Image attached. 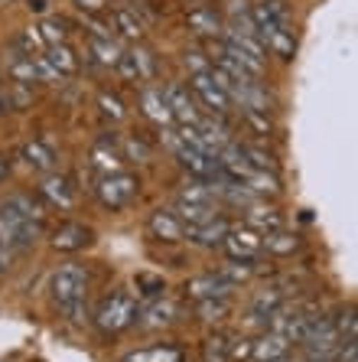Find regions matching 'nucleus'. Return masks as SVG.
Instances as JSON below:
<instances>
[{
	"label": "nucleus",
	"mask_w": 358,
	"mask_h": 362,
	"mask_svg": "<svg viewBox=\"0 0 358 362\" xmlns=\"http://www.w3.org/2000/svg\"><path fill=\"white\" fill-rule=\"evenodd\" d=\"M10 268H13V252L0 245V278H7V274H10Z\"/></svg>",
	"instance_id": "nucleus-42"
},
{
	"label": "nucleus",
	"mask_w": 358,
	"mask_h": 362,
	"mask_svg": "<svg viewBox=\"0 0 358 362\" xmlns=\"http://www.w3.org/2000/svg\"><path fill=\"white\" fill-rule=\"evenodd\" d=\"M36 30H40V36H42V42H46V46L66 42V23H62V20H42Z\"/></svg>",
	"instance_id": "nucleus-36"
},
{
	"label": "nucleus",
	"mask_w": 358,
	"mask_h": 362,
	"mask_svg": "<svg viewBox=\"0 0 358 362\" xmlns=\"http://www.w3.org/2000/svg\"><path fill=\"white\" fill-rule=\"evenodd\" d=\"M179 317V307L173 300H163V297H153L143 310H137V327L143 329H160V327H169V323Z\"/></svg>",
	"instance_id": "nucleus-9"
},
{
	"label": "nucleus",
	"mask_w": 358,
	"mask_h": 362,
	"mask_svg": "<svg viewBox=\"0 0 358 362\" xmlns=\"http://www.w3.org/2000/svg\"><path fill=\"white\" fill-rule=\"evenodd\" d=\"M26 7L33 10V13H46V7H49V0H26Z\"/></svg>",
	"instance_id": "nucleus-43"
},
{
	"label": "nucleus",
	"mask_w": 358,
	"mask_h": 362,
	"mask_svg": "<svg viewBox=\"0 0 358 362\" xmlns=\"http://www.w3.org/2000/svg\"><path fill=\"white\" fill-rule=\"evenodd\" d=\"M23 160H26V167H33L36 173H49V170L56 167V153H52L49 144L30 141L23 147Z\"/></svg>",
	"instance_id": "nucleus-24"
},
{
	"label": "nucleus",
	"mask_w": 358,
	"mask_h": 362,
	"mask_svg": "<svg viewBox=\"0 0 358 362\" xmlns=\"http://www.w3.org/2000/svg\"><path fill=\"white\" fill-rule=\"evenodd\" d=\"M40 193L46 202H52L56 209H72L76 206V189H72V183H68L66 177H56V173H49V177L40 183Z\"/></svg>",
	"instance_id": "nucleus-14"
},
{
	"label": "nucleus",
	"mask_w": 358,
	"mask_h": 362,
	"mask_svg": "<svg viewBox=\"0 0 358 362\" xmlns=\"http://www.w3.org/2000/svg\"><path fill=\"white\" fill-rule=\"evenodd\" d=\"M88 245H92V228L82 226V222H66L52 235V248L56 252H82Z\"/></svg>",
	"instance_id": "nucleus-10"
},
{
	"label": "nucleus",
	"mask_w": 358,
	"mask_h": 362,
	"mask_svg": "<svg viewBox=\"0 0 358 362\" xmlns=\"http://www.w3.org/2000/svg\"><path fill=\"white\" fill-rule=\"evenodd\" d=\"M176 216H179V222H183L186 228H196V226H205V222L215 219V206H202V202L179 199L176 202Z\"/></svg>",
	"instance_id": "nucleus-23"
},
{
	"label": "nucleus",
	"mask_w": 358,
	"mask_h": 362,
	"mask_svg": "<svg viewBox=\"0 0 358 362\" xmlns=\"http://www.w3.org/2000/svg\"><path fill=\"white\" fill-rule=\"evenodd\" d=\"M13 46H20L26 56H40V52L46 49V42H42V36H40V30H36V26L23 30V33H20V40L13 42Z\"/></svg>",
	"instance_id": "nucleus-37"
},
{
	"label": "nucleus",
	"mask_w": 358,
	"mask_h": 362,
	"mask_svg": "<svg viewBox=\"0 0 358 362\" xmlns=\"http://www.w3.org/2000/svg\"><path fill=\"white\" fill-rule=\"evenodd\" d=\"M248 228H254L261 235L277 232V228H283V216L274 206H248Z\"/></svg>",
	"instance_id": "nucleus-21"
},
{
	"label": "nucleus",
	"mask_w": 358,
	"mask_h": 362,
	"mask_svg": "<svg viewBox=\"0 0 358 362\" xmlns=\"http://www.w3.org/2000/svg\"><path fill=\"white\" fill-rule=\"evenodd\" d=\"M270 362H290V359H287V356H283V359H270Z\"/></svg>",
	"instance_id": "nucleus-46"
},
{
	"label": "nucleus",
	"mask_w": 358,
	"mask_h": 362,
	"mask_svg": "<svg viewBox=\"0 0 358 362\" xmlns=\"http://www.w3.org/2000/svg\"><path fill=\"white\" fill-rule=\"evenodd\" d=\"M92 56L98 66L114 69L117 62H121V56H124V49H121L111 36H92Z\"/></svg>",
	"instance_id": "nucleus-27"
},
{
	"label": "nucleus",
	"mask_w": 358,
	"mask_h": 362,
	"mask_svg": "<svg viewBox=\"0 0 358 362\" xmlns=\"http://www.w3.org/2000/svg\"><path fill=\"white\" fill-rule=\"evenodd\" d=\"M7 206L10 209H17L20 216H26V219H36V222H42V212H40V206L33 202V196H23V193H13L7 199Z\"/></svg>",
	"instance_id": "nucleus-35"
},
{
	"label": "nucleus",
	"mask_w": 358,
	"mask_h": 362,
	"mask_svg": "<svg viewBox=\"0 0 358 362\" xmlns=\"http://www.w3.org/2000/svg\"><path fill=\"white\" fill-rule=\"evenodd\" d=\"M0 4H13V0H0Z\"/></svg>",
	"instance_id": "nucleus-47"
},
{
	"label": "nucleus",
	"mask_w": 358,
	"mask_h": 362,
	"mask_svg": "<svg viewBox=\"0 0 358 362\" xmlns=\"http://www.w3.org/2000/svg\"><path fill=\"white\" fill-rule=\"evenodd\" d=\"M121 362H186V353L179 346H147V349L124 356Z\"/></svg>",
	"instance_id": "nucleus-22"
},
{
	"label": "nucleus",
	"mask_w": 358,
	"mask_h": 362,
	"mask_svg": "<svg viewBox=\"0 0 358 362\" xmlns=\"http://www.w3.org/2000/svg\"><path fill=\"white\" fill-rule=\"evenodd\" d=\"M72 4H76L82 13H88V17H92V13H105V10L111 7V0H72Z\"/></svg>",
	"instance_id": "nucleus-41"
},
{
	"label": "nucleus",
	"mask_w": 358,
	"mask_h": 362,
	"mask_svg": "<svg viewBox=\"0 0 358 362\" xmlns=\"http://www.w3.org/2000/svg\"><path fill=\"white\" fill-rule=\"evenodd\" d=\"M228 359H232V362L251 359V339H232V349H228Z\"/></svg>",
	"instance_id": "nucleus-40"
},
{
	"label": "nucleus",
	"mask_w": 358,
	"mask_h": 362,
	"mask_svg": "<svg viewBox=\"0 0 358 362\" xmlns=\"http://www.w3.org/2000/svg\"><path fill=\"white\" fill-rule=\"evenodd\" d=\"M228 310H232V297H212V300H196V313L208 323L225 320Z\"/></svg>",
	"instance_id": "nucleus-29"
},
{
	"label": "nucleus",
	"mask_w": 358,
	"mask_h": 362,
	"mask_svg": "<svg viewBox=\"0 0 358 362\" xmlns=\"http://www.w3.org/2000/svg\"><path fill=\"white\" fill-rule=\"evenodd\" d=\"M280 310V294H274V291H264V294H258L254 297V303H251V310H248V317H251V323H270V317Z\"/></svg>",
	"instance_id": "nucleus-26"
},
{
	"label": "nucleus",
	"mask_w": 358,
	"mask_h": 362,
	"mask_svg": "<svg viewBox=\"0 0 358 362\" xmlns=\"http://www.w3.org/2000/svg\"><path fill=\"white\" fill-rule=\"evenodd\" d=\"M111 26H114L117 33L124 36V40H131V42H137L143 36V23L137 20V13H133V10H127V7H114V10H111Z\"/></svg>",
	"instance_id": "nucleus-25"
},
{
	"label": "nucleus",
	"mask_w": 358,
	"mask_h": 362,
	"mask_svg": "<svg viewBox=\"0 0 358 362\" xmlns=\"http://www.w3.org/2000/svg\"><path fill=\"white\" fill-rule=\"evenodd\" d=\"M40 228H42V222L20 216L17 209H10L7 202L0 206V245H4V248L23 252V248H30V245L40 238Z\"/></svg>",
	"instance_id": "nucleus-2"
},
{
	"label": "nucleus",
	"mask_w": 358,
	"mask_h": 362,
	"mask_svg": "<svg viewBox=\"0 0 358 362\" xmlns=\"http://www.w3.org/2000/svg\"><path fill=\"white\" fill-rule=\"evenodd\" d=\"M98 108H101V115H105L108 121H124V115H127L124 101L117 98V95H111V92H101L98 95Z\"/></svg>",
	"instance_id": "nucleus-34"
},
{
	"label": "nucleus",
	"mask_w": 358,
	"mask_h": 362,
	"mask_svg": "<svg viewBox=\"0 0 358 362\" xmlns=\"http://www.w3.org/2000/svg\"><path fill=\"white\" fill-rule=\"evenodd\" d=\"M137 189H141L137 177L124 173V170H117V173H101V180H98V199H101V206L111 212L127 209L133 202V196H137Z\"/></svg>",
	"instance_id": "nucleus-4"
},
{
	"label": "nucleus",
	"mask_w": 358,
	"mask_h": 362,
	"mask_svg": "<svg viewBox=\"0 0 358 362\" xmlns=\"http://www.w3.org/2000/svg\"><path fill=\"white\" fill-rule=\"evenodd\" d=\"M183 66L189 69V76H199V72H208V69H212V59H208L202 49H186L183 52Z\"/></svg>",
	"instance_id": "nucleus-38"
},
{
	"label": "nucleus",
	"mask_w": 358,
	"mask_h": 362,
	"mask_svg": "<svg viewBox=\"0 0 358 362\" xmlns=\"http://www.w3.org/2000/svg\"><path fill=\"white\" fill-rule=\"evenodd\" d=\"M124 147H127L124 160H137V163H147V160H150V147H147L143 141H133V137H131Z\"/></svg>",
	"instance_id": "nucleus-39"
},
{
	"label": "nucleus",
	"mask_w": 358,
	"mask_h": 362,
	"mask_svg": "<svg viewBox=\"0 0 358 362\" xmlns=\"http://www.w3.org/2000/svg\"><path fill=\"white\" fill-rule=\"evenodd\" d=\"M137 300H133L131 294H111L101 300V307L95 310V327L101 329V333H121V329L133 327V320H137Z\"/></svg>",
	"instance_id": "nucleus-3"
},
{
	"label": "nucleus",
	"mask_w": 358,
	"mask_h": 362,
	"mask_svg": "<svg viewBox=\"0 0 358 362\" xmlns=\"http://www.w3.org/2000/svg\"><path fill=\"white\" fill-rule=\"evenodd\" d=\"M283 356H290V339L274 333V329H267L264 337L251 343V359L254 362H270V359H283Z\"/></svg>",
	"instance_id": "nucleus-13"
},
{
	"label": "nucleus",
	"mask_w": 358,
	"mask_h": 362,
	"mask_svg": "<svg viewBox=\"0 0 358 362\" xmlns=\"http://www.w3.org/2000/svg\"><path fill=\"white\" fill-rule=\"evenodd\" d=\"M127 52H131L133 69H137V78H141V82H150V78H157V59H153L150 49L133 46V49H127Z\"/></svg>",
	"instance_id": "nucleus-30"
},
{
	"label": "nucleus",
	"mask_w": 358,
	"mask_h": 362,
	"mask_svg": "<svg viewBox=\"0 0 358 362\" xmlns=\"http://www.w3.org/2000/svg\"><path fill=\"white\" fill-rule=\"evenodd\" d=\"M222 248H225V255L232 258V262H258V255L264 252V235L261 232H254V228H228L225 242H222Z\"/></svg>",
	"instance_id": "nucleus-5"
},
{
	"label": "nucleus",
	"mask_w": 358,
	"mask_h": 362,
	"mask_svg": "<svg viewBox=\"0 0 358 362\" xmlns=\"http://www.w3.org/2000/svg\"><path fill=\"white\" fill-rule=\"evenodd\" d=\"M7 76L17 85H33L40 82V72H36V56H26L20 46H10L7 49Z\"/></svg>",
	"instance_id": "nucleus-12"
},
{
	"label": "nucleus",
	"mask_w": 358,
	"mask_h": 362,
	"mask_svg": "<svg viewBox=\"0 0 358 362\" xmlns=\"http://www.w3.org/2000/svg\"><path fill=\"white\" fill-rule=\"evenodd\" d=\"M300 248V235H293V232H283V228H277V232H267L264 235V252L277 255V258H283V255H293Z\"/></svg>",
	"instance_id": "nucleus-28"
},
{
	"label": "nucleus",
	"mask_w": 358,
	"mask_h": 362,
	"mask_svg": "<svg viewBox=\"0 0 358 362\" xmlns=\"http://www.w3.org/2000/svg\"><path fill=\"white\" fill-rule=\"evenodd\" d=\"M133 287H137V294L141 297H163V291H167V281L160 278V274H147V271H143V274H137V278H133Z\"/></svg>",
	"instance_id": "nucleus-32"
},
{
	"label": "nucleus",
	"mask_w": 358,
	"mask_h": 362,
	"mask_svg": "<svg viewBox=\"0 0 358 362\" xmlns=\"http://www.w3.org/2000/svg\"><path fill=\"white\" fill-rule=\"evenodd\" d=\"M228 349H232V339L228 337H208L202 346V359L205 362H232L228 359Z\"/></svg>",
	"instance_id": "nucleus-31"
},
{
	"label": "nucleus",
	"mask_w": 358,
	"mask_h": 362,
	"mask_svg": "<svg viewBox=\"0 0 358 362\" xmlns=\"http://www.w3.org/2000/svg\"><path fill=\"white\" fill-rule=\"evenodd\" d=\"M49 291H52V303L66 313L78 303H85L88 294V274H85L82 264H59L49 278Z\"/></svg>",
	"instance_id": "nucleus-1"
},
{
	"label": "nucleus",
	"mask_w": 358,
	"mask_h": 362,
	"mask_svg": "<svg viewBox=\"0 0 358 362\" xmlns=\"http://www.w3.org/2000/svg\"><path fill=\"white\" fill-rule=\"evenodd\" d=\"M92 163L101 173H117V170L124 167V153H121V147H117L111 137H101L92 147Z\"/></svg>",
	"instance_id": "nucleus-19"
},
{
	"label": "nucleus",
	"mask_w": 358,
	"mask_h": 362,
	"mask_svg": "<svg viewBox=\"0 0 358 362\" xmlns=\"http://www.w3.org/2000/svg\"><path fill=\"white\" fill-rule=\"evenodd\" d=\"M163 98H167L169 105V115H173V121H179V124H199V108H196V95L186 88V85L179 82H169L167 88H163Z\"/></svg>",
	"instance_id": "nucleus-7"
},
{
	"label": "nucleus",
	"mask_w": 358,
	"mask_h": 362,
	"mask_svg": "<svg viewBox=\"0 0 358 362\" xmlns=\"http://www.w3.org/2000/svg\"><path fill=\"white\" fill-rule=\"evenodd\" d=\"M42 56H46V62H49V66L59 72V78L76 76V72H78V56H76V52H72V49H68L66 42H56V46H46V49H42Z\"/></svg>",
	"instance_id": "nucleus-20"
},
{
	"label": "nucleus",
	"mask_w": 358,
	"mask_h": 362,
	"mask_svg": "<svg viewBox=\"0 0 358 362\" xmlns=\"http://www.w3.org/2000/svg\"><path fill=\"white\" fill-rule=\"evenodd\" d=\"M241 115H244V124H248L254 134H261V137H270V134H274V121H270V115H267V111L244 108Z\"/></svg>",
	"instance_id": "nucleus-33"
},
{
	"label": "nucleus",
	"mask_w": 358,
	"mask_h": 362,
	"mask_svg": "<svg viewBox=\"0 0 358 362\" xmlns=\"http://www.w3.org/2000/svg\"><path fill=\"white\" fill-rule=\"evenodd\" d=\"M186 23H189L192 33L205 36V40H222V30H225L222 17H218L212 7H192L189 17H186Z\"/></svg>",
	"instance_id": "nucleus-15"
},
{
	"label": "nucleus",
	"mask_w": 358,
	"mask_h": 362,
	"mask_svg": "<svg viewBox=\"0 0 358 362\" xmlns=\"http://www.w3.org/2000/svg\"><path fill=\"white\" fill-rule=\"evenodd\" d=\"M228 219H212V222H205V226H196V228H186V235L183 238H189L192 245H199V248H215V245H222L225 242V235H228Z\"/></svg>",
	"instance_id": "nucleus-16"
},
{
	"label": "nucleus",
	"mask_w": 358,
	"mask_h": 362,
	"mask_svg": "<svg viewBox=\"0 0 358 362\" xmlns=\"http://www.w3.org/2000/svg\"><path fill=\"white\" fill-rule=\"evenodd\" d=\"M150 232L160 242H183L186 226L179 222V216H176L173 209H157L150 216Z\"/></svg>",
	"instance_id": "nucleus-18"
},
{
	"label": "nucleus",
	"mask_w": 358,
	"mask_h": 362,
	"mask_svg": "<svg viewBox=\"0 0 358 362\" xmlns=\"http://www.w3.org/2000/svg\"><path fill=\"white\" fill-rule=\"evenodd\" d=\"M7 108H10V101H7V98H0V115H4Z\"/></svg>",
	"instance_id": "nucleus-45"
},
{
	"label": "nucleus",
	"mask_w": 358,
	"mask_h": 362,
	"mask_svg": "<svg viewBox=\"0 0 358 362\" xmlns=\"http://www.w3.org/2000/svg\"><path fill=\"white\" fill-rule=\"evenodd\" d=\"M141 111H143V118H150L157 127H173L169 105L163 98V88H157V85H147L141 92Z\"/></svg>",
	"instance_id": "nucleus-11"
},
{
	"label": "nucleus",
	"mask_w": 358,
	"mask_h": 362,
	"mask_svg": "<svg viewBox=\"0 0 358 362\" xmlns=\"http://www.w3.org/2000/svg\"><path fill=\"white\" fill-rule=\"evenodd\" d=\"M238 287L232 284V281H225L222 274H215V271H208V274H199V278H192L189 284H186V294L192 297V300H212V297H232Z\"/></svg>",
	"instance_id": "nucleus-8"
},
{
	"label": "nucleus",
	"mask_w": 358,
	"mask_h": 362,
	"mask_svg": "<svg viewBox=\"0 0 358 362\" xmlns=\"http://www.w3.org/2000/svg\"><path fill=\"white\" fill-rule=\"evenodd\" d=\"M267 52L277 56V59H293L297 52V36H293V26H274V30H264L261 33Z\"/></svg>",
	"instance_id": "nucleus-17"
},
{
	"label": "nucleus",
	"mask_w": 358,
	"mask_h": 362,
	"mask_svg": "<svg viewBox=\"0 0 358 362\" xmlns=\"http://www.w3.org/2000/svg\"><path fill=\"white\" fill-rule=\"evenodd\" d=\"M189 88H192V95H196V98H199L202 105H205V108L215 115V118H225L228 111L234 108L232 98H228V92L215 82V78L208 76V72H199V76H192Z\"/></svg>",
	"instance_id": "nucleus-6"
},
{
	"label": "nucleus",
	"mask_w": 358,
	"mask_h": 362,
	"mask_svg": "<svg viewBox=\"0 0 358 362\" xmlns=\"http://www.w3.org/2000/svg\"><path fill=\"white\" fill-rule=\"evenodd\" d=\"M7 170H10V167H7V160H4V157H0V180L7 177Z\"/></svg>",
	"instance_id": "nucleus-44"
}]
</instances>
